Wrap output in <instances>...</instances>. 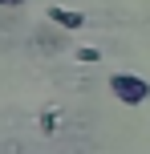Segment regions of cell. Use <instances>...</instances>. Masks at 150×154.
Returning a JSON list of instances; mask_svg holds the SVG:
<instances>
[{"label": "cell", "mask_w": 150, "mask_h": 154, "mask_svg": "<svg viewBox=\"0 0 150 154\" xmlns=\"http://www.w3.org/2000/svg\"><path fill=\"white\" fill-rule=\"evenodd\" d=\"M110 93L122 106H142V101H150V81L138 73H110Z\"/></svg>", "instance_id": "6da1fadb"}, {"label": "cell", "mask_w": 150, "mask_h": 154, "mask_svg": "<svg viewBox=\"0 0 150 154\" xmlns=\"http://www.w3.org/2000/svg\"><path fill=\"white\" fill-rule=\"evenodd\" d=\"M45 16L57 24V29H69V32H77L81 24H85V16H81V12H73V8H61V4H49V8H45Z\"/></svg>", "instance_id": "7a4b0ae2"}, {"label": "cell", "mask_w": 150, "mask_h": 154, "mask_svg": "<svg viewBox=\"0 0 150 154\" xmlns=\"http://www.w3.org/2000/svg\"><path fill=\"white\" fill-rule=\"evenodd\" d=\"M77 61H81V65H97V61H102V53H97L93 45H77Z\"/></svg>", "instance_id": "3957f363"}, {"label": "cell", "mask_w": 150, "mask_h": 154, "mask_svg": "<svg viewBox=\"0 0 150 154\" xmlns=\"http://www.w3.org/2000/svg\"><path fill=\"white\" fill-rule=\"evenodd\" d=\"M41 130L53 134V130H57V114H45V118H41Z\"/></svg>", "instance_id": "277c9868"}, {"label": "cell", "mask_w": 150, "mask_h": 154, "mask_svg": "<svg viewBox=\"0 0 150 154\" xmlns=\"http://www.w3.org/2000/svg\"><path fill=\"white\" fill-rule=\"evenodd\" d=\"M0 4H12V0H0Z\"/></svg>", "instance_id": "5b68a950"}, {"label": "cell", "mask_w": 150, "mask_h": 154, "mask_svg": "<svg viewBox=\"0 0 150 154\" xmlns=\"http://www.w3.org/2000/svg\"><path fill=\"white\" fill-rule=\"evenodd\" d=\"M12 4H20V0H12Z\"/></svg>", "instance_id": "8992f818"}]
</instances>
